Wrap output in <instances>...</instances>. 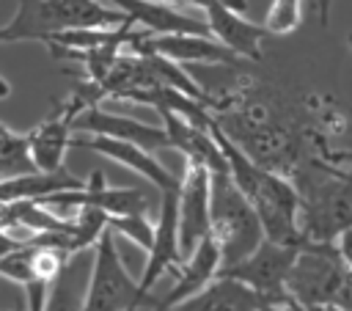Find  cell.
Segmentation results:
<instances>
[{
  "label": "cell",
  "instance_id": "cell-1",
  "mask_svg": "<svg viewBox=\"0 0 352 311\" xmlns=\"http://www.w3.org/2000/svg\"><path fill=\"white\" fill-rule=\"evenodd\" d=\"M212 135L226 157L228 165V176L231 182L239 187V193L250 201V206L256 209L264 237L270 242L278 245H289V248H302V234H300V195L294 190V184L280 176L272 173L267 168H261L258 162H253L220 127L217 121L212 124Z\"/></svg>",
  "mask_w": 352,
  "mask_h": 311
},
{
  "label": "cell",
  "instance_id": "cell-2",
  "mask_svg": "<svg viewBox=\"0 0 352 311\" xmlns=\"http://www.w3.org/2000/svg\"><path fill=\"white\" fill-rule=\"evenodd\" d=\"M289 182L300 195L302 245H336L352 228V171L311 160Z\"/></svg>",
  "mask_w": 352,
  "mask_h": 311
},
{
  "label": "cell",
  "instance_id": "cell-3",
  "mask_svg": "<svg viewBox=\"0 0 352 311\" xmlns=\"http://www.w3.org/2000/svg\"><path fill=\"white\" fill-rule=\"evenodd\" d=\"M129 19L102 0H16V14L0 28V44L47 41L63 30L121 28Z\"/></svg>",
  "mask_w": 352,
  "mask_h": 311
},
{
  "label": "cell",
  "instance_id": "cell-4",
  "mask_svg": "<svg viewBox=\"0 0 352 311\" xmlns=\"http://www.w3.org/2000/svg\"><path fill=\"white\" fill-rule=\"evenodd\" d=\"M212 239L220 248V270L245 261L267 237L250 201L228 173H212Z\"/></svg>",
  "mask_w": 352,
  "mask_h": 311
},
{
  "label": "cell",
  "instance_id": "cell-5",
  "mask_svg": "<svg viewBox=\"0 0 352 311\" xmlns=\"http://www.w3.org/2000/svg\"><path fill=\"white\" fill-rule=\"evenodd\" d=\"M289 294L308 305H338L352 311V272L336 245H302L286 283Z\"/></svg>",
  "mask_w": 352,
  "mask_h": 311
},
{
  "label": "cell",
  "instance_id": "cell-6",
  "mask_svg": "<svg viewBox=\"0 0 352 311\" xmlns=\"http://www.w3.org/2000/svg\"><path fill=\"white\" fill-rule=\"evenodd\" d=\"M138 281L124 267L116 234L107 228L94 248L82 311H138Z\"/></svg>",
  "mask_w": 352,
  "mask_h": 311
},
{
  "label": "cell",
  "instance_id": "cell-7",
  "mask_svg": "<svg viewBox=\"0 0 352 311\" xmlns=\"http://www.w3.org/2000/svg\"><path fill=\"white\" fill-rule=\"evenodd\" d=\"M300 248H289V245H278L264 239L245 261L220 270V278H231L242 286H248L250 292H256L261 300H267L270 305L289 297V272L294 267Z\"/></svg>",
  "mask_w": 352,
  "mask_h": 311
},
{
  "label": "cell",
  "instance_id": "cell-8",
  "mask_svg": "<svg viewBox=\"0 0 352 311\" xmlns=\"http://www.w3.org/2000/svg\"><path fill=\"white\" fill-rule=\"evenodd\" d=\"M212 231V171L204 162L184 160L179 184V242L184 259Z\"/></svg>",
  "mask_w": 352,
  "mask_h": 311
},
{
  "label": "cell",
  "instance_id": "cell-9",
  "mask_svg": "<svg viewBox=\"0 0 352 311\" xmlns=\"http://www.w3.org/2000/svg\"><path fill=\"white\" fill-rule=\"evenodd\" d=\"M182 264H184V253H182V242H179V190H176V193H162L160 217L154 223V242L148 248L143 275L138 281L140 308L148 305V292L168 272H176Z\"/></svg>",
  "mask_w": 352,
  "mask_h": 311
},
{
  "label": "cell",
  "instance_id": "cell-10",
  "mask_svg": "<svg viewBox=\"0 0 352 311\" xmlns=\"http://www.w3.org/2000/svg\"><path fill=\"white\" fill-rule=\"evenodd\" d=\"M85 110V105L72 94L69 99H63L60 105H55V110L41 118L30 132H28V146H30V160L36 165V171L44 173H55L63 168L66 151L74 146V118Z\"/></svg>",
  "mask_w": 352,
  "mask_h": 311
},
{
  "label": "cell",
  "instance_id": "cell-11",
  "mask_svg": "<svg viewBox=\"0 0 352 311\" xmlns=\"http://www.w3.org/2000/svg\"><path fill=\"white\" fill-rule=\"evenodd\" d=\"M220 248L217 242L212 239V234L184 259V264L176 270V281L173 286L160 297V300H151L148 308L151 311H170L176 305H182L184 300L201 294L209 283H214L220 278Z\"/></svg>",
  "mask_w": 352,
  "mask_h": 311
},
{
  "label": "cell",
  "instance_id": "cell-12",
  "mask_svg": "<svg viewBox=\"0 0 352 311\" xmlns=\"http://www.w3.org/2000/svg\"><path fill=\"white\" fill-rule=\"evenodd\" d=\"M74 146L80 149H88V151H96L129 171H135L138 176H143L146 182H151L160 193H176L182 179L173 176L151 151H146L143 146H135V143H126V140H116V138H102V135H85V138H77Z\"/></svg>",
  "mask_w": 352,
  "mask_h": 311
},
{
  "label": "cell",
  "instance_id": "cell-13",
  "mask_svg": "<svg viewBox=\"0 0 352 311\" xmlns=\"http://www.w3.org/2000/svg\"><path fill=\"white\" fill-rule=\"evenodd\" d=\"M129 52L138 55H160L173 63H234L236 55L223 47L212 36H192V33H168V36H143Z\"/></svg>",
  "mask_w": 352,
  "mask_h": 311
},
{
  "label": "cell",
  "instance_id": "cell-14",
  "mask_svg": "<svg viewBox=\"0 0 352 311\" xmlns=\"http://www.w3.org/2000/svg\"><path fill=\"white\" fill-rule=\"evenodd\" d=\"M74 132L126 140V143L143 146L146 151L170 149V140H168L165 127L143 124V121L129 118V116H116V113H107V110H102V107H85V110L74 118Z\"/></svg>",
  "mask_w": 352,
  "mask_h": 311
},
{
  "label": "cell",
  "instance_id": "cell-15",
  "mask_svg": "<svg viewBox=\"0 0 352 311\" xmlns=\"http://www.w3.org/2000/svg\"><path fill=\"white\" fill-rule=\"evenodd\" d=\"M201 11L206 14V25L212 30V39H217L234 55L261 61V41L270 36V30L264 25L245 19L236 8L226 6L223 0H206L201 6Z\"/></svg>",
  "mask_w": 352,
  "mask_h": 311
},
{
  "label": "cell",
  "instance_id": "cell-16",
  "mask_svg": "<svg viewBox=\"0 0 352 311\" xmlns=\"http://www.w3.org/2000/svg\"><path fill=\"white\" fill-rule=\"evenodd\" d=\"M135 28H146L148 36H168V33H192V36H212L206 19H195L179 6L162 0H110Z\"/></svg>",
  "mask_w": 352,
  "mask_h": 311
},
{
  "label": "cell",
  "instance_id": "cell-17",
  "mask_svg": "<svg viewBox=\"0 0 352 311\" xmlns=\"http://www.w3.org/2000/svg\"><path fill=\"white\" fill-rule=\"evenodd\" d=\"M85 187L82 179H77L74 173H69L66 168L55 171V173H25V176H14L0 182V206L3 204H19V201H44L55 193H66V190H80Z\"/></svg>",
  "mask_w": 352,
  "mask_h": 311
},
{
  "label": "cell",
  "instance_id": "cell-18",
  "mask_svg": "<svg viewBox=\"0 0 352 311\" xmlns=\"http://www.w3.org/2000/svg\"><path fill=\"white\" fill-rule=\"evenodd\" d=\"M267 305L270 303L261 300L248 286H242L231 278H217L201 294L184 300L182 305H176L170 311H264Z\"/></svg>",
  "mask_w": 352,
  "mask_h": 311
},
{
  "label": "cell",
  "instance_id": "cell-19",
  "mask_svg": "<svg viewBox=\"0 0 352 311\" xmlns=\"http://www.w3.org/2000/svg\"><path fill=\"white\" fill-rule=\"evenodd\" d=\"M88 275H91V267H88V272H82L80 264L72 256L69 264L60 270V275L50 283L47 311H82L85 289H88Z\"/></svg>",
  "mask_w": 352,
  "mask_h": 311
},
{
  "label": "cell",
  "instance_id": "cell-20",
  "mask_svg": "<svg viewBox=\"0 0 352 311\" xmlns=\"http://www.w3.org/2000/svg\"><path fill=\"white\" fill-rule=\"evenodd\" d=\"M25 173H36V165L30 160L28 132H14L0 121V182Z\"/></svg>",
  "mask_w": 352,
  "mask_h": 311
},
{
  "label": "cell",
  "instance_id": "cell-21",
  "mask_svg": "<svg viewBox=\"0 0 352 311\" xmlns=\"http://www.w3.org/2000/svg\"><path fill=\"white\" fill-rule=\"evenodd\" d=\"M107 228L116 237H124L129 242H135L138 248H143L148 253L151 242H154V223L146 215H126V217H110Z\"/></svg>",
  "mask_w": 352,
  "mask_h": 311
},
{
  "label": "cell",
  "instance_id": "cell-22",
  "mask_svg": "<svg viewBox=\"0 0 352 311\" xmlns=\"http://www.w3.org/2000/svg\"><path fill=\"white\" fill-rule=\"evenodd\" d=\"M300 3L302 0H272V8L264 19L270 33H289L300 25Z\"/></svg>",
  "mask_w": 352,
  "mask_h": 311
},
{
  "label": "cell",
  "instance_id": "cell-23",
  "mask_svg": "<svg viewBox=\"0 0 352 311\" xmlns=\"http://www.w3.org/2000/svg\"><path fill=\"white\" fill-rule=\"evenodd\" d=\"M25 289V311H47V292L50 283L44 281H30L22 286Z\"/></svg>",
  "mask_w": 352,
  "mask_h": 311
},
{
  "label": "cell",
  "instance_id": "cell-24",
  "mask_svg": "<svg viewBox=\"0 0 352 311\" xmlns=\"http://www.w3.org/2000/svg\"><path fill=\"white\" fill-rule=\"evenodd\" d=\"M336 248H338V253H341L344 264H346V267H349V272H352V228H346V231L338 237Z\"/></svg>",
  "mask_w": 352,
  "mask_h": 311
},
{
  "label": "cell",
  "instance_id": "cell-25",
  "mask_svg": "<svg viewBox=\"0 0 352 311\" xmlns=\"http://www.w3.org/2000/svg\"><path fill=\"white\" fill-rule=\"evenodd\" d=\"M305 311H344V308H338V305H308Z\"/></svg>",
  "mask_w": 352,
  "mask_h": 311
},
{
  "label": "cell",
  "instance_id": "cell-26",
  "mask_svg": "<svg viewBox=\"0 0 352 311\" xmlns=\"http://www.w3.org/2000/svg\"><path fill=\"white\" fill-rule=\"evenodd\" d=\"M8 94H11V85H8V83L0 77V99H3V96H8Z\"/></svg>",
  "mask_w": 352,
  "mask_h": 311
},
{
  "label": "cell",
  "instance_id": "cell-27",
  "mask_svg": "<svg viewBox=\"0 0 352 311\" xmlns=\"http://www.w3.org/2000/svg\"><path fill=\"white\" fill-rule=\"evenodd\" d=\"M6 311H25V303L22 305H14V308H6Z\"/></svg>",
  "mask_w": 352,
  "mask_h": 311
},
{
  "label": "cell",
  "instance_id": "cell-28",
  "mask_svg": "<svg viewBox=\"0 0 352 311\" xmlns=\"http://www.w3.org/2000/svg\"><path fill=\"white\" fill-rule=\"evenodd\" d=\"M349 47H352V33H349Z\"/></svg>",
  "mask_w": 352,
  "mask_h": 311
}]
</instances>
